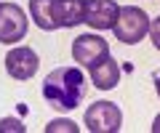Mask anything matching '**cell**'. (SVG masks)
I'll list each match as a JSON object with an SVG mask.
<instances>
[{
    "label": "cell",
    "mask_w": 160,
    "mask_h": 133,
    "mask_svg": "<svg viewBox=\"0 0 160 133\" xmlns=\"http://www.w3.org/2000/svg\"><path fill=\"white\" fill-rule=\"evenodd\" d=\"M109 43L104 40L99 32H83L72 40V59L80 64V67H91V64L102 61L104 56H109Z\"/></svg>",
    "instance_id": "5"
},
{
    "label": "cell",
    "mask_w": 160,
    "mask_h": 133,
    "mask_svg": "<svg viewBox=\"0 0 160 133\" xmlns=\"http://www.w3.org/2000/svg\"><path fill=\"white\" fill-rule=\"evenodd\" d=\"M80 125L72 120H64V117H56V120H51L46 125V133H78Z\"/></svg>",
    "instance_id": "11"
},
{
    "label": "cell",
    "mask_w": 160,
    "mask_h": 133,
    "mask_svg": "<svg viewBox=\"0 0 160 133\" xmlns=\"http://www.w3.org/2000/svg\"><path fill=\"white\" fill-rule=\"evenodd\" d=\"M149 21L152 19L147 16V11L139 6H120L118 11V19L112 24V32L120 43H126V45H136L147 37L149 32Z\"/></svg>",
    "instance_id": "2"
},
{
    "label": "cell",
    "mask_w": 160,
    "mask_h": 133,
    "mask_svg": "<svg viewBox=\"0 0 160 133\" xmlns=\"http://www.w3.org/2000/svg\"><path fill=\"white\" fill-rule=\"evenodd\" d=\"M29 19L19 3H0V43L16 45L27 37Z\"/></svg>",
    "instance_id": "4"
},
{
    "label": "cell",
    "mask_w": 160,
    "mask_h": 133,
    "mask_svg": "<svg viewBox=\"0 0 160 133\" xmlns=\"http://www.w3.org/2000/svg\"><path fill=\"white\" fill-rule=\"evenodd\" d=\"M51 16L56 29H72L86 19V0H51Z\"/></svg>",
    "instance_id": "8"
},
{
    "label": "cell",
    "mask_w": 160,
    "mask_h": 133,
    "mask_svg": "<svg viewBox=\"0 0 160 133\" xmlns=\"http://www.w3.org/2000/svg\"><path fill=\"white\" fill-rule=\"evenodd\" d=\"M155 91H158V98H160V75L155 77Z\"/></svg>",
    "instance_id": "15"
},
{
    "label": "cell",
    "mask_w": 160,
    "mask_h": 133,
    "mask_svg": "<svg viewBox=\"0 0 160 133\" xmlns=\"http://www.w3.org/2000/svg\"><path fill=\"white\" fill-rule=\"evenodd\" d=\"M29 19L40 29H46V32H53L56 29L53 16H51V0H29Z\"/></svg>",
    "instance_id": "10"
},
{
    "label": "cell",
    "mask_w": 160,
    "mask_h": 133,
    "mask_svg": "<svg viewBox=\"0 0 160 133\" xmlns=\"http://www.w3.org/2000/svg\"><path fill=\"white\" fill-rule=\"evenodd\" d=\"M88 133H118L123 128V112L112 101H93L83 115Z\"/></svg>",
    "instance_id": "3"
},
{
    "label": "cell",
    "mask_w": 160,
    "mask_h": 133,
    "mask_svg": "<svg viewBox=\"0 0 160 133\" xmlns=\"http://www.w3.org/2000/svg\"><path fill=\"white\" fill-rule=\"evenodd\" d=\"M88 75H91V83L99 88V91H112L120 83V64L115 61V56H104L102 61L91 64L88 67Z\"/></svg>",
    "instance_id": "9"
},
{
    "label": "cell",
    "mask_w": 160,
    "mask_h": 133,
    "mask_svg": "<svg viewBox=\"0 0 160 133\" xmlns=\"http://www.w3.org/2000/svg\"><path fill=\"white\" fill-rule=\"evenodd\" d=\"M3 131H16V133H24V125L16 120V117H3L0 120V133Z\"/></svg>",
    "instance_id": "13"
},
{
    "label": "cell",
    "mask_w": 160,
    "mask_h": 133,
    "mask_svg": "<svg viewBox=\"0 0 160 133\" xmlns=\"http://www.w3.org/2000/svg\"><path fill=\"white\" fill-rule=\"evenodd\" d=\"M40 67V56L32 51L29 45H16L6 53V72L13 80H29L38 75Z\"/></svg>",
    "instance_id": "6"
},
{
    "label": "cell",
    "mask_w": 160,
    "mask_h": 133,
    "mask_svg": "<svg viewBox=\"0 0 160 133\" xmlns=\"http://www.w3.org/2000/svg\"><path fill=\"white\" fill-rule=\"evenodd\" d=\"M152 133H160V115H155L152 120Z\"/></svg>",
    "instance_id": "14"
},
{
    "label": "cell",
    "mask_w": 160,
    "mask_h": 133,
    "mask_svg": "<svg viewBox=\"0 0 160 133\" xmlns=\"http://www.w3.org/2000/svg\"><path fill=\"white\" fill-rule=\"evenodd\" d=\"M147 35H149V40H152V45L160 51V16H155L152 21H149V32Z\"/></svg>",
    "instance_id": "12"
},
{
    "label": "cell",
    "mask_w": 160,
    "mask_h": 133,
    "mask_svg": "<svg viewBox=\"0 0 160 133\" xmlns=\"http://www.w3.org/2000/svg\"><path fill=\"white\" fill-rule=\"evenodd\" d=\"M120 6L115 0H86V19L83 24H88L96 32H104V29H112L115 19H118Z\"/></svg>",
    "instance_id": "7"
},
{
    "label": "cell",
    "mask_w": 160,
    "mask_h": 133,
    "mask_svg": "<svg viewBox=\"0 0 160 133\" xmlns=\"http://www.w3.org/2000/svg\"><path fill=\"white\" fill-rule=\"evenodd\" d=\"M86 75L80 67H56L43 80V98L56 112H72L86 98Z\"/></svg>",
    "instance_id": "1"
}]
</instances>
